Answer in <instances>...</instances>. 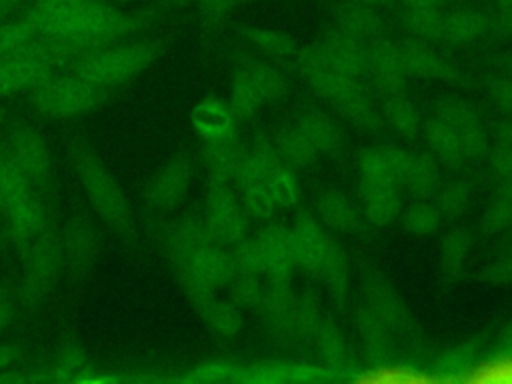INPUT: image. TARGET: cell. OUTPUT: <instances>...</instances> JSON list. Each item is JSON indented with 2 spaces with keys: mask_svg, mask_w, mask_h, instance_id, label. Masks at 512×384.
I'll return each instance as SVG.
<instances>
[{
  "mask_svg": "<svg viewBox=\"0 0 512 384\" xmlns=\"http://www.w3.org/2000/svg\"><path fill=\"white\" fill-rule=\"evenodd\" d=\"M4 140L30 188L42 196H50L54 172L50 148L44 136L24 122H10L4 132Z\"/></svg>",
  "mask_w": 512,
  "mask_h": 384,
  "instance_id": "obj_5",
  "label": "cell"
},
{
  "mask_svg": "<svg viewBox=\"0 0 512 384\" xmlns=\"http://www.w3.org/2000/svg\"><path fill=\"white\" fill-rule=\"evenodd\" d=\"M112 90L80 78L72 72H58L40 82L38 86L26 90L28 104L46 118H72L88 112L100 104Z\"/></svg>",
  "mask_w": 512,
  "mask_h": 384,
  "instance_id": "obj_3",
  "label": "cell"
},
{
  "mask_svg": "<svg viewBox=\"0 0 512 384\" xmlns=\"http://www.w3.org/2000/svg\"><path fill=\"white\" fill-rule=\"evenodd\" d=\"M0 226H2V212H0Z\"/></svg>",
  "mask_w": 512,
  "mask_h": 384,
  "instance_id": "obj_18",
  "label": "cell"
},
{
  "mask_svg": "<svg viewBox=\"0 0 512 384\" xmlns=\"http://www.w3.org/2000/svg\"><path fill=\"white\" fill-rule=\"evenodd\" d=\"M162 50V40H144L128 46H112L102 50V78L100 84L114 90L130 82L142 72Z\"/></svg>",
  "mask_w": 512,
  "mask_h": 384,
  "instance_id": "obj_7",
  "label": "cell"
},
{
  "mask_svg": "<svg viewBox=\"0 0 512 384\" xmlns=\"http://www.w3.org/2000/svg\"><path fill=\"white\" fill-rule=\"evenodd\" d=\"M190 182V162L184 156H174L164 162L152 176L146 188V204L152 210H168L176 206Z\"/></svg>",
  "mask_w": 512,
  "mask_h": 384,
  "instance_id": "obj_9",
  "label": "cell"
},
{
  "mask_svg": "<svg viewBox=\"0 0 512 384\" xmlns=\"http://www.w3.org/2000/svg\"><path fill=\"white\" fill-rule=\"evenodd\" d=\"M46 196L38 192L26 194L22 200L2 212L0 242L16 252L20 258L30 250L34 240L50 224Z\"/></svg>",
  "mask_w": 512,
  "mask_h": 384,
  "instance_id": "obj_6",
  "label": "cell"
},
{
  "mask_svg": "<svg viewBox=\"0 0 512 384\" xmlns=\"http://www.w3.org/2000/svg\"><path fill=\"white\" fill-rule=\"evenodd\" d=\"M166 2H170V4H184V2H190V0H166Z\"/></svg>",
  "mask_w": 512,
  "mask_h": 384,
  "instance_id": "obj_17",
  "label": "cell"
},
{
  "mask_svg": "<svg viewBox=\"0 0 512 384\" xmlns=\"http://www.w3.org/2000/svg\"><path fill=\"white\" fill-rule=\"evenodd\" d=\"M150 12H122L102 0H82L72 12L52 22L38 38L62 42L80 54L112 48L146 28Z\"/></svg>",
  "mask_w": 512,
  "mask_h": 384,
  "instance_id": "obj_1",
  "label": "cell"
},
{
  "mask_svg": "<svg viewBox=\"0 0 512 384\" xmlns=\"http://www.w3.org/2000/svg\"><path fill=\"white\" fill-rule=\"evenodd\" d=\"M192 120L208 140L220 138L228 126V114L216 102H204L202 106H198L192 114Z\"/></svg>",
  "mask_w": 512,
  "mask_h": 384,
  "instance_id": "obj_13",
  "label": "cell"
},
{
  "mask_svg": "<svg viewBox=\"0 0 512 384\" xmlns=\"http://www.w3.org/2000/svg\"><path fill=\"white\" fill-rule=\"evenodd\" d=\"M60 236V256H62V268L70 276H80L86 272L96 256H98V234L92 228V224L80 216L68 218L58 230Z\"/></svg>",
  "mask_w": 512,
  "mask_h": 384,
  "instance_id": "obj_8",
  "label": "cell"
},
{
  "mask_svg": "<svg viewBox=\"0 0 512 384\" xmlns=\"http://www.w3.org/2000/svg\"><path fill=\"white\" fill-rule=\"evenodd\" d=\"M18 356L16 348H10V346H0V368H4L6 364H10L14 358Z\"/></svg>",
  "mask_w": 512,
  "mask_h": 384,
  "instance_id": "obj_16",
  "label": "cell"
},
{
  "mask_svg": "<svg viewBox=\"0 0 512 384\" xmlns=\"http://www.w3.org/2000/svg\"><path fill=\"white\" fill-rule=\"evenodd\" d=\"M70 162L84 188V194L100 220L124 238L132 236L134 214L130 202L112 172L82 146H68Z\"/></svg>",
  "mask_w": 512,
  "mask_h": 384,
  "instance_id": "obj_2",
  "label": "cell"
},
{
  "mask_svg": "<svg viewBox=\"0 0 512 384\" xmlns=\"http://www.w3.org/2000/svg\"><path fill=\"white\" fill-rule=\"evenodd\" d=\"M34 192L20 172L16 160L12 158L4 134H0V212L8 210L12 204L22 200L26 194Z\"/></svg>",
  "mask_w": 512,
  "mask_h": 384,
  "instance_id": "obj_11",
  "label": "cell"
},
{
  "mask_svg": "<svg viewBox=\"0 0 512 384\" xmlns=\"http://www.w3.org/2000/svg\"><path fill=\"white\" fill-rule=\"evenodd\" d=\"M38 34H36V28L32 26V22L24 16V14H18L6 22L0 24V56L12 52L14 48L34 40Z\"/></svg>",
  "mask_w": 512,
  "mask_h": 384,
  "instance_id": "obj_12",
  "label": "cell"
},
{
  "mask_svg": "<svg viewBox=\"0 0 512 384\" xmlns=\"http://www.w3.org/2000/svg\"><path fill=\"white\" fill-rule=\"evenodd\" d=\"M42 372L32 376L36 380H84L94 376V364L84 348L74 340H62L48 362L40 368Z\"/></svg>",
  "mask_w": 512,
  "mask_h": 384,
  "instance_id": "obj_10",
  "label": "cell"
},
{
  "mask_svg": "<svg viewBox=\"0 0 512 384\" xmlns=\"http://www.w3.org/2000/svg\"><path fill=\"white\" fill-rule=\"evenodd\" d=\"M30 4L32 0H0V24L22 14Z\"/></svg>",
  "mask_w": 512,
  "mask_h": 384,
  "instance_id": "obj_15",
  "label": "cell"
},
{
  "mask_svg": "<svg viewBox=\"0 0 512 384\" xmlns=\"http://www.w3.org/2000/svg\"><path fill=\"white\" fill-rule=\"evenodd\" d=\"M236 0H198L200 12L208 22H220L232 10Z\"/></svg>",
  "mask_w": 512,
  "mask_h": 384,
  "instance_id": "obj_14",
  "label": "cell"
},
{
  "mask_svg": "<svg viewBox=\"0 0 512 384\" xmlns=\"http://www.w3.org/2000/svg\"><path fill=\"white\" fill-rule=\"evenodd\" d=\"M22 260L24 266L18 288V304L24 310H38L52 294L62 270L60 236L54 222L44 228V232L34 240Z\"/></svg>",
  "mask_w": 512,
  "mask_h": 384,
  "instance_id": "obj_4",
  "label": "cell"
}]
</instances>
